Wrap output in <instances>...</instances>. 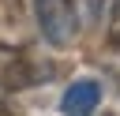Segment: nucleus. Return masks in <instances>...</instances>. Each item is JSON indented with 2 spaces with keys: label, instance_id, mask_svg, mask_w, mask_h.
<instances>
[{
  "label": "nucleus",
  "instance_id": "f257e3e1",
  "mask_svg": "<svg viewBox=\"0 0 120 116\" xmlns=\"http://www.w3.org/2000/svg\"><path fill=\"white\" fill-rule=\"evenodd\" d=\"M34 11H38V26H41L49 45H68L75 37L79 19H75L71 0H34Z\"/></svg>",
  "mask_w": 120,
  "mask_h": 116
},
{
  "label": "nucleus",
  "instance_id": "f03ea898",
  "mask_svg": "<svg viewBox=\"0 0 120 116\" xmlns=\"http://www.w3.org/2000/svg\"><path fill=\"white\" fill-rule=\"evenodd\" d=\"M45 67H38L30 60V52H22L19 45H4L0 41V86L4 90H26L34 82H45Z\"/></svg>",
  "mask_w": 120,
  "mask_h": 116
},
{
  "label": "nucleus",
  "instance_id": "7ed1b4c3",
  "mask_svg": "<svg viewBox=\"0 0 120 116\" xmlns=\"http://www.w3.org/2000/svg\"><path fill=\"white\" fill-rule=\"evenodd\" d=\"M98 97H101L98 82H90V79L71 82V86L64 90V101H60V105H64V116H94Z\"/></svg>",
  "mask_w": 120,
  "mask_h": 116
},
{
  "label": "nucleus",
  "instance_id": "20e7f679",
  "mask_svg": "<svg viewBox=\"0 0 120 116\" xmlns=\"http://www.w3.org/2000/svg\"><path fill=\"white\" fill-rule=\"evenodd\" d=\"M79 7H82V19H86V22H98V15H101L105 0H79Z\"/></svg>",
  "mask_w": 120,
  "mask_h": 116
},
{
  "label": "nucleus",
  "instance_id": "39448f33",
  "mask_svg": "<svg viewBox=\"0 0 120 116\" xmlns=\"http://www.w3.org/2000/svg\"><path fill=\"white\" fill-rule=\"evenodd\" d=\"M109 45H112V49H120V4H116L112 19H109Z\"/></svg>",
  "mask_w": 120,
  "mask_h": 116
},
{
  "label": "nucleus",
  "instance_id": "423d86ee",
  "mask_svg": "<svg viewBox=\"0 0 120 116\" xmlns=\"http://www.w3.org/2000/svg\"><path fill=\"white\" fill-rule=\"evenodd\" d=\"M0 116H19V112H15V109H11V105H8L4 97H0Z\"/></svg>",
  "mask_w": 120,
  "mask_h": 116
},
{
  "label": "nucleus",
  "instance_id": "0eeeda50",
  "mask_svg": "<svg viewBox=\"0 0 120 116\" xmlns=\"http://www.w3.org/2000/svg\"><path fill=\"white\" fill-rule=\"evenodd\" d=\"M0 4H4V7H8V11H11V15H15V11H19V4H22V0H0Z\"/></svg>",
  "mask_w": 120,
  "mask_h": 116
}]
</instances>
